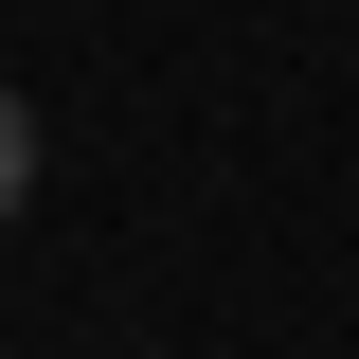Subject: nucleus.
<instances>
[{"label":"nucleus","mask_w":359,"mask_h":359,"mask_svg":"<svg viewBox=\"0 0 359 359\" xmlns=\"http://www.w3.org/2000/svg\"><path fill=\"white\" fill-rule=\"evenodd\" d=\"M18 198H36V108L0 90V216H18Z\"/></svg>","instance_id":"obj_1"}]
</instances>
